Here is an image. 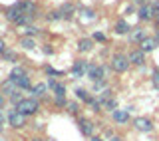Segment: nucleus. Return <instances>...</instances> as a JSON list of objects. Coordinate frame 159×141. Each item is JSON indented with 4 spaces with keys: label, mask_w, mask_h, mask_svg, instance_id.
<instances>
[{
    "label": "nucleus",
    "mask_w": 159,
    "mask_h": 141,
    "mask_svg": "<svg viewBox=\"0 0 159 141\" xmlns=\"http://www.w3.org/2000/svg\"><path fill=\"white\" fill-rule=\"evenodd\" d=\"M103 109H106V111H109V113L116 111V109H117V99H116V98H109L107 102H103Z\"/></svg>",
    "instance_id": "obj_26"
},
{
    "label": "nucleus",
    "mask_w": 159,
    "mask_h": 141,
    "mask_svg": "<svg viewBox=\"0 0 159 141\" xmlns=\"http://www.w3.org/2000/svg\"><path fill=\"white\" fill-rule=\"evenodd\" d=\"M153 22H155V26H157V30H159V12L155 14V20H153Z\"/></svg>",
    "instance_id": "obj_44"
},
{
    "label": "nucleus",
    "mask_w": 159,
    "mask_h": 141,
    "mask_svg": "<svg viewBox=\"0 0 159 141\" xmlns=\"http://www.w3.org/2000/svg\"><path fill=\"white\" fill-rule=\"evenodd\" d=\"M78 129L84 137H93L96 135V123L88 117H78Z\"/></svg>",
    "instance_id": "obj_5"
},
{
    "label": "nucleus",
    "mask_w": 159,
    "mask_h": 141,
    "mask_svg": "<svg viewBox=\"0 0 159 141\" xmlns=\"http://www.w3.org/2000/svg\"><path fill=\"white\" fill-rule=\"evenodd\" d=\"M151 84H153V88L159 92V68L153 70V74H151Z\"/></svg>",
    "instance_id": "obj_33"
},
{
    "label": "nucleus",
    "mask_w": 159,
    "mask_h": 141,
    "mask_svg": "<svg viewBox=\"0 0 159 141\" xmlns=\"http://www.w3.org/2000/svg\"><path fill=\"white\" fill-rule=\"evenodd\" d=\"M6 121L12 129H24L26 127V115L20 113L16 107L8 109V115H6Z\"/></svg>",
    "instance_id": "obj_4"
},
{
    "label": "nucleus",
    "mask_w": 159,
    "mask_h": 141,
    "mask_svg": "<svg viewBox=\"0 0 159 141\" xmlns=\"http://www.w3.org/2000/svg\"><path fill=\"white\" fill-rule=\"evenodd\" d=\"M28 141H46V139H42V137H30Z\"/></svg>",
    "instance_id": "obj_45"
},
{
    "label": "nucleus",
    "mask_w": 159,
    "mask_h": 141,
    "mask_svg": "<svg viewBox=\"0 0 159 141\" xmlns=\"http://www.w3.org/2000/svg\"><path fill=\"white\" fill-rule=\"evenodd\" d=\"M18 92H22V89H20L18 85L12 82V80H8V78H6L4 82H0V93L6 95V99H8V98H12V95H14V93H18Z\"/></svg>",
    "instance_id": "obj_8"
},
{
    "label": "nucleus",
    "mask_w": 159,
    "mask_h": 141,
    "mask_svg": "<svg viewBox=\"0 0 159 141\" xmlns=\"http://www.w3.org/2000/svg\"><path fill=\"white\" fill-rule=\"evenodd\" d=\"M106 141H123V137L119 133H113V131H107V137Z\"/></svg>",
    "instance_id": "obj_34"
},
{
    "label": "nucleus",
    "mask_w": 159,
    "mask_h": 141,
    "mask_svg": "<svg viewBox=\"0 0 159 141\" xmlns=\"http://www.w3.org/2000/svg\"><path fill=\"white\" fill-rule=\"evenodd\" d=\"M109 70H111L109 66H103V64H93V62H89L86 78H88V80H92V82L107 80V72H109Z\"/></svg>",
    "instance_id": "obj_2"
},
{
    "label": "nucleus",
    "mask_w": 159,
    "mask_h": 141,
    "mask_svg": "<svg viewBox=\"0 0 159 141\" xmlns=\"http://www.w3.org/2000/svg\"><path fill=\"white\" fill-rule=\"evenodd\" d=\"M66 84H62V82H58V85L54 88V95H62V98H66Z\"/></svg>",
    "instance_id": "obj_29"
},
{
    "label": "nucleus",
    "mask_w": 159,
    "mask_h": 141,
    "mask_svg": "<svg viewBox=\"0 0 159 141\" xmlns=\"http://www.w3.org/2000/svg\"><path fill=\"white\" fill-rule=\"evenodd\" d=\"M14 107H16L20 113H24L26 117H32V115H36L40 111V99L32 98V95H30V98H22Z\"/></svg>",
    "instance_id": "obj_1"
},
{
    "label": "nucleus",
    "mask_w": 159,
    "mask_h": 141,
    "mask_svg": "<svg viewBox=\"0 0 159 141\" xmlns=\"http://www.w3.org/2000/svg\"><path fill=\"white\" fill-rule=\"evenodd\" d=\"M113 32L119 34V36H125V34L131 32V26L127 24V20H123V18H119L117 22H116V26H113Z\"/></svg>",
    "instance_id": "obj_17"
},
{
    "label": "nucleus",
    "mask_w": 159,
    "mask_h": 141,
    "mask_svg": "<svg viewBox=\"0 0 159 141\" xmlns=\"http://www.w3.org/2000/svg\"><path fill=\"white\" fill-rule=\"evenodd\" d=\"M88 66H89L88 60H76V62H74V66H72V70H70L72 78H74V80L84 78V75L88 74Z\"/></svg>",
    "instance_id": "obj_6"
},
{
    "label": "nucleus",
    "mask_w": 159,
    "mask_h": 141,
    "mask_svg": "<svg viewBox=\"0 0 159 141\" xmlns=\"http://www.w3.org/2000/svg\"><path fill=\"white\" fill-rule=\"evenodd\" d=\"M88 107H89V111H93V113H99L103 109V105H102V102H99V99L96 98V95H92V99H89V102L86 103Z\"/></svg>",
    "instance_id": "obj_21"
},
{
    "label": "nucleus",
    "mask_w": 159,
    "mask_h": 141,
    "mask_svg": "<svg viewBox=\"0 0 159 141\" xmlns=\"http://www.w3.org/2000/svg\"><path fill=\"white\" fill-rule=\"evenodd\" d=\"M20 46H22L24 50H34L36 48V40L30 38V36H22L20 38Z\"/></svg>",
    "instance_id": "obj_23"
},
{
    "label": "nucleus",
    "mask_w": 159,
    "mask_h": 141,
    "mask_svg": "<svg viewBox=\"0 0 159 141\" xmlns=\"http://www.w3.org/2000/svg\"><path fill=\"white\" fill-rule=\"evenodd\" d=\"M14 84L18 85L20 89H32V80H30V74H24V75H20V78H16V80H12Z\"/></svg>",
    "instance_id": "obj_19"
},
{
    "label": "nucleus",
    "mask_w": 159,
    "mask_h": 141,
    "mask_svg": "<svg viewBox=\"0 0 159 141\" xmlns=\"http://www.w3.org/2000/svg\"><path fill=\"white\" fill-rule=\"evenodd\" d=\"M129 111H131V107H125V109L117 107L116 111H111V119L117 125H125V123H129Z\"/></svg>",
    "instance_id": "obj_11"
},
{
    "label": "nucleus",
    "mask_w": 159,
    "mask_h": 141,
    "mask_svg": "<svg viewBox=\"0 0 159 141\" xmlns=\"http://www.w3.org/2000/svg\"><path fill=\"white\" fill-rule=\"evenodd\" d=\"M89 141H106L103 137H98V135H93V137H89Z\"/></svg>",
    "instance_id": "obj_43"
},
{
    "label": "nucleus",
    "mask_w": 159,
    "mask_h": 141,
    "mask_svg": "<svg viewBox=\"0 0 159 141\" xmlns=\"http://www.w3.org/2000/svg\"><path fill=\"white\" fill-rule=\"evenodd\" d=\"M46 18L50 20V22H56V20H62V16H60V12H58V10H54V12H50Z\"/></svg>",
    "instance_id": "obj_35"
},
{
    "label": "nucleus",
    "mask_w": 159,
    "mask_h": 141,
    "mask_svg": "<svg viewBox=\"0 0 159 141\" xmlns=\"http://www.w3.org/2000/svg\"><path fill=\"white\" fill-rule=\"evenodd\" d=\"M24 74H28V70L24 66H14L12 72L8 74V80H16V78H20V75H24Z\"/></svg>",
    "instance_id": "obj_24"
},
{
    "label": "nucleus",
    "mask_w": 159,
    "mask_h": 141,
    "mask_svg": "<svg viewBox=\"0 0 159 141\" xmlns=\"http://www.w3.org/2000/svg\"><path fill=\"white\" fill-rule=\"evenodd\" d=\"M127 36H129V42H131V44H139L141 40L147 38V30L141 28V26H137V28H131V32H129Z\"/></svg>",
    "instance_id": "obj_13"
},
{
    "label": "nucleus",
    "mask_w": 159,
    "mask_h": 141,
    "mask_svg": "<svg viewBox=\"0 0 159 141\" xmlns=\"http://www.w3.org/2000/svg\"><path fill=\"white\" fill-rule=\"evenodd\" d=\"M92 40L93 42H106V36H103V32H93Z\"/></svg>",
    "instance_id": "obj_36"
},
{
    "label": "nucleus",
    "mask_w": 159,
    "mask_h": 141,
    "mask_svg": "<svg viewBox=\"0 0 159 141\" xmlns=\"http://www.w3.org/2000/svg\"><path fill=\"white\" fill-rule=\"evenodd\" d=\"M38 34H40V28L34 26V24H28V26H24V30H22V36L34 38V36H38Z\"/></svg>",
    "instance_id": "obj_25"
},
{
    "label": "nucleus",
    "mask_w": 159,
    "mask_h": 141,
    "mask_svg": "<svg viewBox=\"0 0 159 141\" xmlns=\"http://www.w3.org/2000/svg\"><path fill=\"white\" fill-rule=\"evenodd\" d=\"M66 109H68V113H72V115H78V113H80V105H78V102H68Z\"/></svg>",
    "instance_id": "obj_30"
},
{
    "label": "nucleus",
    "mask_w": 159,
    "mask_h": 141,
    "mask_svg": "<svg viewBox=\"0 0 159 141\" xmlns=\"http://www.w3.org/2000/svg\"><path fill=\"white\" fill-rule=\"evenodd\" d=\"M106 88H109V85H107V80H99V82H93V93H99V92H103V89H106Z\"/></svg>",
    "instance_id": "obj_27"
},
{
    "label": "nucleus",
    "mask_w": 159,
    "mask_h": 141,
    "mask_svg": "<svg viewBox=\"0 0 159 141\" xmlns=\"http://www.w3.org/2000/svg\"><path fill=\"white\" fill-rule=\"evenodd\" d=\"M155 42H157V46H159V30H157V34H155Z\"/></svg>",
    "instance_id": "obj_46"
},
{
    "label": "nucleus",
    "mask_w": 159,
    "mask_h": 141,
    "mask_svg": "<svg viewBox=\"0 0 159 141\" xmlns=\"http://www.w3.org/2000/svg\"><path fill=\"white\" fill-rule=\"evenodd\" d=\"M46 74H48V78H60V75H64L62 70H54L52 66H46Z\"/></svg>",
    "instance_id": "obj_31"
},
{
    "label": "nucleus",
    "mask_w": 159,
    "mask_h": 141,
    "mask_svg": "<svg viewBox=\"0 0 159 141\" xmlns=\"http://www.w3.org/2000/svg\"><path fill=\"white\" fill-rule=\"evenodd\" d=\"M129 66H131V62H129V58H127V54H113L111 60H109V68L113 70L116 74H125Z\"/></svg>",
    "instance_id": "obj_3"
},
{
    "label": "nucleus",
    "mask_w": 159,
    "mask_h": 141,
    "mask_svg": "<svg viewBox=\"0 0 159 141\" xmlns=\"http://www.w3.org/2000/svg\"><path fill=\"white\" fill-rule=\"evenodd\" d=\"M74 95H76L78 102H84V103H88L89 99H92V93H89L86 88H76L74 89Z\"/></svg>",
    "instance_id": "obj_20"
},
{
    "label": "nucleus",
    "mask_w": 159,
    "mask_h": 141,
    "mask_svg": "<svg viewBox=\"0 0 159 141\" xmlns=\"http://www.w3.org/2000/svg\"><path fill=\"white\" fill-rule=\"evenodd\" d=\"M4 16H6L8 22H12V24H18V20L24 16L22 14V10H20V4L18 2H14L12 6H8L6 10H4Z\"/></svg>",
    "instance_id": "obj_7"
},
{
    "label": "nucleus",
    "mask_w": 159,
    "mask_h": 141,
    "mask_svg": "<svg viewBox=\"0 0 159 141\" xmlns=\"http://www.w3.org/2000/svg\"><path fill=\"white\" fill-rule=\"evenodd\" d=\"M147 4L155 10V12H159V0H147Z\"/></svg>",
    "instance_id": "obj_38"
},
{
    "label": "nucleus",
    "mask_w": 159,
    "mask_h": 141,
    "mask_svg": "<svg viewBox=\"0 0 159 141\" xmlns=\"http://www.w3.org/2000/svg\"><path fill=\"white\" fill-rule=\"evenodd\" d=\"M6 50H8V48H6V42H4V40L0 38V56H2V54L6 52Z\"/></svg>",
    "instance_id": "obj_39"
},
{
    "label": "nucleus",
    "mask_w": 159,
    "mask_h": 141,
    "mask_svg": "<svg viewBox=\"0 0 159 141\" xmlns=\"http://www.w3.org/2000/svg\"><path fill=\"white\" fill-rule=\"evenodd\" d=\"M20 10H22L24 16H38V4L32 0H20Z\"/></svg>",
    "instance_id": "obj_12"
},
{
    "label": "nucleus",
    "mask_w": 159,
    "mask_h": 141,
    "mask_svg": "<svg viewBox=\"0 0 159 141\" xmlns=\"http://www.w3.org/2000/svg\"><path fill=\"white\" fill-rule=\"evenodd\" d=\"M30 93L36 99H44L48 95V84H34L32 89H30Z\"/></svg>",
    "instance_id": "obj_15"
},
{
    "label": "nucleus",
    "mask_w": 159,
    "mask_h": 141,
    "mask_svg": "<svg viewBox=\"0 0 159 141\" xmlns=\"http://www.w3.org/2000/svg\"><path fill=\"white\" fill-rule=\"evenodd\" d=\"M127 58H129V62H131V66H143L145 64V52L143 50H131V52L127 54Z\"/></svg>",
    "instance_id": "obj_14"
},
{
    "label": "nucleus",
    "mask_w": 159,
    "mask_h": 141,
    "mask_svg": "<svg viewBox=\"0 0 159 141\" xmlns=\"http://www.w3.org/2000/svg\"><path fill=\"white\" fill-rule=\"evenodd\" d=\"M137 46H139V50H143V52H145V54H149V52H153V50L157 48L155 36H147L145 40H141V42H139Z\"/></svg>",
    "instance_id": "obj_16"
},
{
    "label": "nucleus",
    "mask_w": 159,
    "mask_h": 141,
    "mask_svg": "<svg viewBox=\"0 0 159 141\" xmlns=\"http://www.w3.org/2000/svg\"><path fill=\"white\" fill-rule=\"evenodd\" d=\"M155 10H153L149 4H143V6H139L137 8V18L141 20V22H153L155 20Z\"/></svg>",
    "instance_id": "obj_9"
},
{
    "label": "nucleus",
    "mask_w": 159,
    "mask_h": 141,
    "mask_svg": "<svg viewBox=\"0 0 159 141\" xmlns=\"http://www.w3.org/2000/svg\"><path fill=\"white\" fill-rule=\"evenodd\" d=\"M48 89H52V92H54V88H56V85H58V80L56 78H48Z\"/></svg>",
    "instance_id": "obj_37"
},
{
    "label": "nucleus",
    "mask_w": 159,
    "mask_h": 141,
    "mask_svg": "<svg viewBox=\"0 0 159 141\" xmlns=\"http://www.w3.org/2000/svg\"><path fill=\"white\" fill-rule=\"evenodd\" d=\"M58 12H60V16H62V20H70L74 16V6H72V4H64Z\"/></svg>",
    "instance_id": "obj_22"
},
{
    "label": "nucleus",
    "mask_w": 159,
    "mask_h": 141,
    "mask_svg": "<svg viewBox=\"0 0 159 141\" xmlns=\"http://www.w3.org/2000/svg\"><path fill=\"white\" fill-rule=\"evenodd\" d=\"M46 141H56V139H46Z\"/></svg>",
    "instance_id": "obj_47"
},
{
    "label": "nucleus",
    "mask_w": 159,
    "mask_h": 141,
    "mask_svg": "<svg viewBox=\"0 0 159 141\" xmlns=\"http://www.w3.org/2000/svg\"><path fill=\"white\" fill-rule=\"evenodd\" d=\"M2 58L6 60V62H16V60H18V54L14 52V50H6V52L2 54Z\"/></svg>",
    "instance_id": "obj_28"
},
{
    "label": "nucleus",
    "mask_w": 159,
    "mask_h": 141,
    "mask_svg": "<svg viewBox=\"0 0 159 141\" xmlns=\"http://www.w3.org/2000/svg\"><path fill=\"white\" fill-rule=\"evenodd\" d=\"M133 127L141 133H149V131H153V121L149 117H135L133 119Z\"/></svg>",
    "instance_id": "obj_10"
},
{
    "label": "nucleus",
    "mask_w": 159,
    "mask_h": 141,
    "mask_svg": "<svg viewBox=\"0 0 159 141\" xmlns=\"http://www.w3.org/2000/svg\"><path fill=\"white\" fill-rule=\"evenodd\" d=\"M93 50V40L92 38H80L78 40V52L80 54H88Z\"/></svg>",
    "instance_id": "obj_18"
},
{
    "label": "nucleus",
    "mask_w": 159,
    "mask_h": 141,
    "mask_svg": "<svg viewBox=\"0 0 159 141\" xmlns=\"http://www.w3.org/2000/svg\"><path fill=\"white\" fill-rule=\"evenodd\" d=\"M54 105H56V107H66V105H68V99L62 98V95H54Z\"/></svg>",
    "instance_id": "obj_32"
},
{
    "label": "nucleus",
    "mask_w": 159,
    "mask_h": 141,
    "mask_svg": "<svg viewBox=\"0 0 159 141\" xmlns=\"http://www.w3.org/2000/svg\"><path fill=\"white\" fill-rule=\"evenodd\" d=\"M133 4H139V6H143V4H147V0H131Z\"/></svg>",
    "instance_id": "obj_42"
},
{
    "label": "nucleus",
    "mask_w": 159,
    "mask_h": 141,
    "mask_svg": "<svg viewBox=\"0 0 159 141\" xmlns=\"http://www.w3.org/2000/svg\"><path fill=\"white\" fill-rule=\"evenodd\" d=\"M4 105H6V95L0 93V109H4Z\"/></svg>",
    "instance_id": "obj_40"
},
{
    "label": "nucleus",
    "mask_w": 159,
    "mask_h": 141,
    "mask_svg": "<svg viewBox=\"0 0 159 141\" xmlns=\"http://www.w3.org/2000/svg\"><path fill=\"white\" fill-rule=\"evenodd\" d=\"M44 54H54V48H50V46H44Z\"/></svg>",
    "instance_id": "obj_41"
}]
</instances>
